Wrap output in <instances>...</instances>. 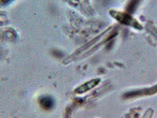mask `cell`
<instances>
[{
	"label": "cell",
	"instance_id": "6da1fadb",
	"mask_svg": "<svg viewBox=\"0 0 157 118\" xmlns=\"http://www.w3.org/2000/svg\"><path fill=\"white\" fill-rule=\"evenodd\" d=\"M110 14L122 23L132 25L134 27L139 25V24L136 22V21H135L134 18L128 14L112 11H110Z\"/></svg>",
	"mask_w": 157,
	"mask_h": 118
},
{
	"label": "cell",
	"instance_id": "7a4b0ae2",
	"mask_svg": "<svg viewBox=\"0 0 157 118\" xmlns=\"http://www.w3.org/2000/svg\"><path fill=\"white\" fill-rule=\"evenodd\" d=\"M99 82V79H94L89 82H87L82 86L78 87L76 90V93H83L86 92L88 90L94 88V86H97Z\"/></svg>",
	"mask_w": 157,
	"mask_h": 118
},
{
	"label": "cell",
	"instance_id": "3957f363",
	"mask_svg": "<svg viewBox=\"0 0 157 118\" xmlns=\"http://www.w3.org/2000/svg\"><path fill=\"white\" fill-rule=\"evenodd\" d=\"M40 103L41 106L44 109L50 110L53 108L54 105V101L52 97L46 96V97H43L40 99Z\"/></svg>",
	"mask_w": 157,
	"mask_h": 118
},
{
	"label": "cell",
	"instance_id": "277c9868",
	"mask_svg": "<svg viewBox=\"0 0 157 118\" xmlns=\"http://www.w3.org/2000/svg\"><path fill=\"white\" fill-rule=\"evenodd\" d=\"M11 0H2V2L3 3H7V2H10V1H11Z\"/></svg>",
	"mask_w": 157,
	"mask_h": 118
}]
</instances>
